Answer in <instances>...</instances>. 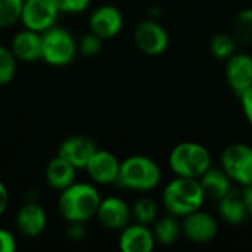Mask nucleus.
Listing matches in <instances>:
<instances>
[{
    "instance_id": "nucleus-1",
    "label": "nucleus",
    "mask_w": 252,
    "mask_h": 252,
    "mask_svg": "<svg viewBox=\"0 0 252 252\" xmlns=\"http://www.w3.org/2000/svg\"><path fill=\"white\" fill-rule=\"evenodd\" d=\"M102 198L99 190L90 183H72L61 190L58 210L61 217L68 223H86L96 217Z\"/></svg>"
},
{
    "instance_id": "nucleus-2",
    "label": "nucleus",
    "mask_w": 252,
    "mask_h": 252,
    "mask_svg": "<svg viewBox=\"0 0 252 252\" xmlns=\"http://www.w3.org/2000/svg\"><path fill=\"white\" fill-rule=\"evenodd\" d=\"M204 201L205 195L198 179L176 176L162 192L164 208L176 217H186L199 210L204 205Z\"/></svg>"
},
{
    "instance_id": "nucleus-3",
    "label": "nucleus",
    "mask_w": 252,
    "mask_h": 252,
    "mask_svg": "<svg viewBox=\"0 0 252 252\" xmlns=\"http://www.w3.org/2000/svg\"><path fill=\"white\" fill-rule=\"evenodd\" d=\"M161 176V168L152 158L131 155L121 162L117 183L127 190L149 192L159 185Z\"/></svg>"
},
{
    "instance_id": "nucleus-4",
    "label": "nucleus",
    "mask_w": 252,
    "mask_h": 252,
    "mask_svg": "<svg viewBox=\"0 0 252 252\" xmlns=\"http://www.w3.org/2000/svg\"><path fill=\"white\" fill-rule=\"evenodd\" d=\"M171 171L179 177L199 179L211 165L210 151L196 142H182L173 148L168 157Z\"/></svg>"
},
{
    "instance_id": "nucleus-5",
    "label": "nucleus",
    "mask_w": 252,
    "mask_h": 252,
    "mask_svg": "<svg viewBox=\"0 0 252 252\" xmlns=\"http://www.w3.org/2000/svg\"><path fill=\"white\" fill-rule=\"evenodd\" d=\"M41 59L52 66L69 65L78 50V44L74 40L72 34L63 27L58 25H53L41 32Z\"/></svg>"
},
{
    "instance_id": "nucleus-6",
    "label": "nucleus",
    "mask_w": 252,
    "mask_h": 252,
    "mask_svg": "<svg viewBox=\"0 0 252 252\" xmlns=\"http://www.w3.org/2000/svg\"><path fill=\"white\" fill-rule=\"evenodd\" d=\"M220 167L232 182L244 186L252 185V148L247 143H232L220 157Z\"/></svg>"
},
{
    "instance_id": "nucleus-7",
    "label": "nucleus",
    "mask_w": 252,
    "mask_h": 252,
    "mask_svg": "<svg viewBox=\"0 0 252 252\" xmlns=\"http://www.w3.org/2000/svg\"><path fill=\"white\" fill-rule=\"evenodd\" d=\"M61 13L56 0H24L21 22L24 28L44 32L56 25L58 15Z\"/></svg>"
},
{
    "instance_id": "nucleus-8",
    "label": "nucleus",
    "mask_w": 252,
    "mask_h": 252,
    "mask_svg": "<svg viewBox=\"0 0 252 252\" xmlns=\"http://www.w3.org/2000/svg\"><path fill=\"white\" fill-rule=\"evenodd\" d=\"M133 37L137 49L148 56L162 55L170 44V37L167 30L154 19L142 21L136 27Z\"/></svg>"
},
{
    "instance_id": "nucleus-9",
    "label": "nucleus",
    "mask_w": 252,
    "mask_h": 252,
    "mask_svg": "<svg viewBox=\"0 0 252 252\" xmlns=\"http://www.w3.org/2000/svg\"><path fill=\"white\" fill-rule=\"evenodd\" d=\"M182 232L193 244H210L219 233V224L214 216L199 208L183 217Z\"/></svg>"
},
{
    "instance_id": "nucleus-10",
    "label": "nucleus",
    "mask_w": 252,
    "mask_h": 252,
    "mask_svg": "<svg viewBox=\"0 0 252 252\" xmlns=\"http://www.w3.org/2000/svg\"><path fill=\"white\" fill-rule=\"evenodd\" d=\"M96 217L105 229L121 232L127 224H130L131 208L124 199L118 196H108L100 201Z\"/></svg>"
},
{
    "instance_id": "nucleus-11",
    "label": "nucleus",
    "mask_w": 252,
    "mask_h": 252,
    "mask_svg": "<svg viewBox=\"0 0 252 252\" xmlns=\"http://www.w3.org/2000/svg\"><path fill=\"white\" fill-rule=\"evenodd\" d=\"M226 80L236 96H241L252 86V56L248 53H233L226 63Z\"/></svg>"
},
{
    "instance_id": "nucleus-12",
    "label": "nucleus",
    "mask_w": 252,
    "mask_h": 252,
    "mask_svg": "<svg viewBox=\"0 0 252 252\" xmlns=\"http://www.w3.org/2000/svg\"><path fill=\"white\" fill-rule=\"evenodd\" d=\"M120 167L121 162L112 152L97 149L84 170L96 185H112L118 180Z\"/></svg>"
},
{
    "instance_id": "nucleus-13",
    "label": "nucleus",
    "mask_w": 252,
    "mask_h": 252,
    "mask_svg": "<svg viewBox=\"0 0 252 252\" xmlns=\"http://www.w3.org/2000/svg\"><path fill=\"white\" fill-rule=\"evenodd\" d=\"M123 24V13L120 12L118 7L111 4H103L97 7L89 19L90 31L99 35L102 40H109L115 37L121 31Z\"/></svg>"
},
{
    "instance_id": "nucleus-14",
    "label": "nucleus",
    "mask_w": 252,
    "mask_h": 252,
    "mask_svg": "<svg viewBox=\"0 0 252 252\" xmlns=\"http://www.w3.org/2000/svg\"><path fill=\"white\" fill-rule=\"evenodd\" d=\"M97 151L94 142L86 136H69L66 137L58 151V155L72 164L77 170L86 168L93 154Z\"/></svg>"
},
{
    "instance_id": "nucleus-15",
    "label": "nucleus",
    "mask_w": 252,
    "mask_h": 252,
    "mask_svg": "<svg viewBox=\"0 0 252 252\" xmlns=\"http://www.w3.org/2000/svg\"><path fill=\"white\" fill-rule=\"evenodd\" d=\"M155 236L148 226L136 223L127 224L118 239V247L123 252H151L155 248Z\"/></svg>"
},
{
    "instance_id": "nucleus-16",
    "label": "nucleus",
    "mask_w": 252,
    "mask_h": 252,
    "mask_svg": "<svg viewBox=\"0 0 252 252\" xmlns=\"http://www.w3.org/2000/svg\"><path fill=\"white\" fill-rule=\"evenodd\" d=\"M15 226L27 238H35L44 232L47 226V214L44 208L37 202H27L18 210Z\"/></svg>"
},
{
    "instance_id": "nucleus-17",
    "label": "nucleus",
    "mask_w": 252,
    "mask_h": 252,
    "mask_svg": "<svg viewBox=\"0 0 252 252\" xmlns=\"http://www.w3.org/2000/svg\"><path fill=\"white\" fill-rule=\"evenodd\" d=\"M10 50L13 52L16 59H21L24 62H34L41 59V50H43L41 32L28 28L21 30L12 38Z\"/></svg>"
},
{
    "instance_id": "nucleus-18",
    "label": "nucleus",
    "mask_w": 252,
    "mask_h": 252,
    "mask_svg": "<svg viewBox=\"0 0 252 252\" xmlns=\"http://www.w3.org/2000/svg\"><path fill=\"white\" fill-rule=\"evenodd\" d=\"M198 180L201 183L205 199L217 202L232 190V180L221 167L217 168L211 165Z\"/></svg>"
},
{
    "instance_id": "nucleus-19",
    "label": "nucleus",
    "mask_w": 252,
    "mask_h": 252,
    "mask_svg": "<svg viewBox=\"0 0 252 252\" xmlns=\"http://www.w3.org/2000/svg\"><path fill=\"white\" fill-rule=\"evenodd\" d=\"M77 168L62 157H55L46 167V180L55 190H63L75 182Z\"/></svg>"
},
{
    "instance_id": "nucleus-20",
    "label": "nucleus",
    "mask_w": 252,
    "mask_h": 252,
    "mask_svg": "<svg viewBox=\"0 0 252 252\" xmlns=\"http://www.w3.org/2000/svg\"><path fill=\"white\" fill-rule=\"evenodd\" d=\"M219 216L229 224H241L248 217V211L242 198V193L238 190H230L226 196L217 201Z\"/></svg>"
},
{
    "instance_id": "nucleus-21",
    "label": "nucleus",
    "mask_w": 252,
    "mask_h": 252,
    "mask_svg": "<svg viewBox=\"0 0 252 252\" xmlns=\"http://www.w3.org/2000/svg\"><path fill=\"white\" fill-rule=\"evenodd\" d=\"M152 232H154L155 241L164 247H170V245L176 244L179 241L180 235L183 233L182 223L179 221V217H176L170 213L167 216L155 220Z\"/></svg>"
},
{
    "instance_id": "nucleus-22",
    "label": "nucleus",
    "mask_w": 252,
    "mask_h": 252,
    "mask_svg": "<svg viewBox=\"0 0 252 252\" xmlns=\"http://www.w3.org/2000/svg\"><path fill=\"white\" fill-rule=\"evenodd\" d=\"M131 219H134L136 223L145 226L155 223V220L158 219L157 202L151 198H139L131 207Z\"/></svg>"
},
{
    "instance_id": "nucleus-23",
    "label": "nucleus",
    "mask_w": 252,
    "mask_h": 252,
    "mask_svg": "<svg viewBox=\"0 0 252 252\" xmlns=\"http://www.w3.org/2000/svg\"><path fill=\"white\" fill-rule=\"evenodd\" d=\"M233 37L241 44L252 43V7L242 9L233 21Z\"/></svg>"
},
{
    "instance_id": "nucleus-24",
    "label": "nucleus",
    "mask_w": 252,
    "mask_h": 252,
    "mask_svg": "<svg viewBox=\"0 0 252 252\" xmlns=\"http://www.w3.org/2000/svg\"><path fill=\"white\" fill-rule=\"evenodd\" d=\"M210 50L214 58L227 61L233 53H236V40L232 34L219 32L211 38Z\"/></svg>"
},
{
    "instance_id": "nucleus-25",
    "label": "nucleus",
    "mask_w": 252,
    "mask_h": 252,
    "mask_svg": "<svg viewBox=\"0 0 252 252\" xmlns=\"http://www.w3.org/2000/svg\"><path fill=\"white\" fill-rule=\"evenodd\" d=\"M24 0H0V28H7L21 21Z\"/></svg>"
},
{
    "instance_id": "nucleus-26",
    "label": "nucleus",
    "mask_w": 252,
    "mask_h": 252,
    "mask_svg": "<svg viewBox=\"0 0 252 252\" xmlns=\"http://www.w3.org/2000/svg\"><path fill=\"white\" fill-rule=\"evenodd\" d=\"M16 72V56L4 46H0V86L10 83Z\"/></svg>"
},
{
    "instance_id": "nucleus-27",
    "label": "nucleus",
    "mask_w": 252,
    "mask_h": 252,
    "mask_svg": "<svg viewBox=\"0 0 252 252\" xmlns=\"http://www.w3.org/2000/svg\"><path fill=\"white\" fill-rule=\"evenodd\" d=\"M102 47H103V40L92 31L83 35V38L78 43V50L81 52V55L89 56V58L99 55Z\"/></svg>"
},
{
    "instance_id": "nucleus-28",
    "label": "nucleus",
    "mask_w": 252,
    "mask_h": 252,
    "mask_svg": "<svg viewBox=\"0 0 252 252\" xmlns=\"http://www.w3.org/2000/svg\"><path fill=\"white\" fill-rule=\"evenodd\" d=\"M92 0H56L61 12L65 13H81L90 6Z\"/></svg>"
},
{
    "instance_id": "nucleus-29",
    "label": "nucleus",
    "mask_w": 252,
    "mask_h": 252,
    "mask_svg": "<svg viewBox=\"0 0 252 252\" xmlns=\"http://www.w3.org/2000/svg\"><path fill=\"white\" fill-rule=\"evenodd\" d=\"M16 251V241L13 233L6 229H0V252Z\"/></svg>"
},
{
    "instance_id": "nucleus-30",
    "label": "nucleus",
    "mask_w": 252,
    "mask_h": 252,
    "mask_svg": "<svg viewBox=\"0 0 252 252\" xmlns=\"http://www.w3.org/2000/svg\"><path fill=\"white\" fill-rule=\"evenodd\" d=\"M239 99H241V105H242V111L245 114V118L252 127V86L245 93H242L239 96Z\"/></svg>"
},
{
    "instance_id": "nucleus-31",
    "label": "nucleus",
    "mask_w": 252,
    "mask_h": 252,
    "mask_svg": "<svg viewBox=\"0 0 252 252\" xmlns=\"http://www.w3.org/2000/svg\"><path fill=\"white\" fill-rule=\"evenodd\" d=\"M86 236V229H84V223H69L68 227V238L74 242H78L81 239H84Z\"/></svg>"
},
{
    "instance_id": "nucleus-32",
    "label": "nucleus",
    "mask_w": 252,
    "mask_h": 252,
    "mask_svg": "<svg viewBox=\"0 0 252 252\" xmlns=\"http://www.w3.org/2000/svg\"><path fill=\"white\" fill-rule=\"evenodd\" d=\"M9 205V192L3 182H0V216L4 214Z\"/></svg>"
},
{
    "instance_id": "nucleus-33",
    "label": "nucleus",
    "mask_w": 252,
    "mask_h": 252,
    "mask_svg": "<svg viewBox=\"0 0 252 252\" xmlns=\"http://www.w3.org/2000/svg\"><path fill=\"white\" fill-rule=\"evenodd\" d=\"M242 198H244V202H245V207H247L248 216H252V185L244 186Z\"/></svg>"
}]
</instances>
